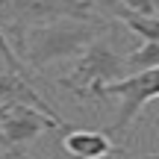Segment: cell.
<instances>
[{"label": "cell", "mask_w": 159, "mask_h": 159, "mask_svg": "<svg viewBox=\"0 0 159 159\" xmlns=\"http://www.w3.org/2000/svg\"><path fill=\"white\" fill-rule=\"evenodd\" d=\"M0 153H6V159H30L27 153H21V150H15L9 142H6V136H3V130H0Z\"/></svg>", "instance_id": "30bf717a"}, {"label": "cell", "mask_w": 159, "mask_h": 159, "mask_svg": "<svg viewBox=\"0 0 159 159\" xmlns=\"http://www.w3.org/2000/svg\"><path fill=\"white\" fill-rule=\"evenodd\" d=\"M62 150L71 159H106L118 153V148L112 144V136L100 130H71L62 133Z\"/></svg>", "instance_id": "8992f818"}, {"label": "cell", "mask_w": 159, "mask_h": 159, "mask_svg": "<svg viewBox=\"0 0 159 159\" xmlns=\"http://www.w3.org/2000/svg\"><path fill=\"white\" fill-rule=\"evenodd\" d=\"M0 159H6V153H0Z\"/></svg>", "instance_id": "4fadbf2b"}, {"label": "cell", "mask_w": 159, "mask_h": 159, "mask_svg": "<svg viewBox=\"0 0 159 159\" xmlns=\"http://www.w3.org/2000/svg\"><path fill=\"white\" fill-rule=\"evenodd\" d=\"M127 77V62L103 35H97L89 47L77 56V65L68 77H59L56 85L68 89L71 94H77L80 100H94L97 103V91L106 83Z\"/></svg>", "instance_id": "7a4b0ae2"}, {"label": "cell", "mask_w": 159, "mask_h": 159, "mask_svg": "<svg viewBox=\"0 0 159 159\" xmlns=\"http://www.w3.org/2000/svg\"><path fill=\"white\" fill-rule=\"evenodd\" d=\"M112 15L121 18V21H124L133 33H139L144 41H159V18L156 15H136V12H127V9H121V6H115V3H112Z\"/></svg>", "instance_id": "52a82bcc"}, {"label": "cell", "mask_w": 159, "mask_h": 159, "mask_svg": "<svg viewBox=\"0 0 159 159\" xmlns=\"http://www.w3.org/2000/svg\"><path fill=\"white\" fill-rule=\"evenodd\" d=\"M6 15V39L15 47L21 33L33 24L56 21V18H80V21H97L103 24V18L97 15L94 0H0Z\"/></svg>", "instance_id": "3957f363"}, {"label": "cell", "mask_w": 159, "mask_h": 159, "mask_svg": "<svg viewBox=\"0 0 159 159\" xmlns=\"http://www.w3.org/2000/svg\"><path fill=\"white\" fill-rule=\"evenodd\" d=\"M148 159H159V156H148Z\"/></svg>", "instance_id": "5bb4252c"}, {"label": "cell", "mask_w": 159, "mask_h": 159, "mask_svg": "<svg viewBox=\"0 0 159 159\" xmlns=\"http://www.w3.org/2000/svg\"><path fill=\"white\" fill-rule=\"evenodd\" d=\"M74 124H68V121H56L50 118L47 112H41V109L30 106V103H15V100H0V130H3L6 142L12 144L15 150L27 148L33 139H39L41 133L47 130H71Z\"/></svg>", "instance_id": "5b68a950"}, {"label": "cell", "mask_w": 159, "mask_h": 159, "mask_svg": "<svg viewBox=\"0 0 159 159\" xmlns=\"http://www.w3.org/2000/svg\"><path fill=\"white\" fill-rule=\"evenodd\" d=\"M106 24L97 21H80V18H56V21L33 24L21 33L15 44V53L24 65L33 71H44L47 65L62 62V59H77Z\"/></svg>", "instance_id": "6da1fadb"}, {"label": "cell", "mask_w": 159, "mask_h": 159, "mask_svg": "<svg viewBox=\"0 0 159 159\" xmlns=\"http://www.w3.org/2000/svg\"><path fill=\"white\" fill-rule=\"evenodd\" d=\"M121 9L136 12V15H156L153 12V0H121Z\"/></svg>", "instance_id": "9c48e42d"}, {"label": "cell", "mask_w": 159, "mask_h": 159, "mask_svg": "<svg viewBox=\"0 0 159 159\" xmlns=\"http://www.w3.org/2000/svg\"><path fill=\"white\" fill-rule=\"evenodd\" d=\"M109 97H118L121 109L115 124L109 127V136H121L127 133V127L139 118V112L144 109V103L156 100L159 97V65L156 68H144V71H133V74L115 80V83H106L100 91H97V100H109Z\"/></svg>", "instance_id": "277c9868"}, {"label": "cell", "mask_w": 159, "mask_h": 159, "mask_svg": "<svg viewBox=\"0 0 159 159\" xmlns=\"http://www.w3.org/2000/svg\"><path fill=\"white\" fill-rule=\"evenodd\" d=\"M124 62H127V74L144 71V68H156L159 65V41H144L142 47H136L133 53H127Z\"/></svg>", "instance_id": "ba28073f"}, {"label": "cell", "mask_w": 159, "mask_h": 159, "mask_svg": "<svg viewBox=\"0 0 159 159\" xmlns=\"http://www.w3.org/2000/svg\"><path fill=\"white\" fill-rule=\"evenodd\" d=\"M0 71H9V65H6V59H3V50H0Z\"/></svg>", "instance_id": "8fae6325"}, {"label": "cell", "mask_w": 159, "mask_h": 159, "mask_svg": "<svg viewBox=\"0 0 159 159\" xmlns=\"http://www.w3.org/2000/svg\"><path fill=\"white\" fill-rule=\"evenodd\" d=\"M153 12H156V18H159V0H153Z\"/></svg>", "instance_id": "7c38bea8"}]
</instances>
